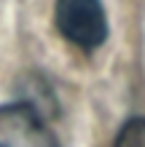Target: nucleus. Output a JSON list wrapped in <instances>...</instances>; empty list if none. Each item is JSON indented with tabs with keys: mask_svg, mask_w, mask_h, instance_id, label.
Listing matches in <instances>:
<instances>
[{
	"mask_svg": "<svg viewBox=\"0 0 145 147\" xmlns=\"http://www.w3.org/2000/svg\"><path fill=\"white\" fill-rule=\"evenodd\" d=\"M0 147H59L46 120L30 105L0 107Z\"/></svg>",
	"mask_w": 145,
	"mask_h": 147,
	"instance_id": "f03ea898",
	"label": "nucleus"
},
{
	"mask_svg": "<svg viewBox=\"0 0 145 147\" xmlns=\"http://www.w3.org/2000/svg\"><path fill=\"white\" fill-rule=\"evenodd\" d=\"M113 147H145V118H129L121 126Z\"/></svg>",
	"mask_w": 145,
	"mask_h": 147,
	"instance_id": "7ed1b4c3",
	"label": "nucleus"
},
{
	"mask_svg": "<svg viewBox=\"0 0 145 147\" xmlns=\"http://www.w3.org/2000/svg\"><path fill=\"white\" fill-rule=\"evenodd\" d=\"M54 24L65 40L83 51L99 48L108 38V16L99 0H57Z\"/></svg>",
	"mask_w": 145,
	"mask_h": 147,
	"instance_id": "f257e3e1",
	"label": "nucleus"
}]
</instances>
